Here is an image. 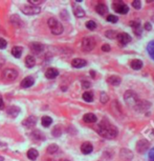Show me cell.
Here are the masks:
<instances>
[{
  "label": "cell",
  "instance_id": "6da1fadb",
  "mask_svg": "<svg viewBox=\"0 0 154 161\" xmlns=\"http://www.w3.org/2000/svg\"><path fill=\"white\" fill-rule=\"evenodd\" d=\"M100 135L107 139H114L117 136V129L112 124H110L108 121H103L98 125L96 129Z\"/></svg>",
  "mask_w": 154,
  "mask_h": 161
},
{
  "label": "cell",
  "instance_id": "7a4b0ae2",
  "mask_svg": "<svg viewBox=\"0 0 154 161\" xmlns=\"http://www.w3.org/2000/svg\"><path fill=\"white\" fill-rule=\"evenodd\" d=\"M47 24H48V28L50 29V31H52V33L54 35H60L63 33V30H64L63 25L56 18H50L48 21H47Z\"/></svg>",
  "mask_w": 154,
  "mask_h": 161
},
{
  "label": "cell",
  "instance_id": "3957f363",
  "mask_svg": "<svg viewBox=\"0 0 154 161\" xmlns=\"http://www.w3.org/2000/svg\"><path fill=\"white\" fill-rule=\"evenodd\" d=\"M125 100H126V103L128 104L129 107H136V105L140 103V100H138L137 96L135 95L133 92H131V91L126 92Z\"/></svg>",
  "mask_w": 154,
  "mask_h": 161
},
{
  "label": "cell",
  "instance_id": "277c9868",
  "mask_svg": "<svg viewBox=\"0 0 154 161\" xmlns=\"http://www.w3.org/2000/svg\"><path fill=\"white\" fill-rule=\"evenodd\" d=\"M21 12L25 15L33 16V15H37L41 12L40 6H24L21 8Z\"/></svg>",
  "mask_w": 154,
  "mask_h": 161
},
{
  "label": "cell",
  "instance_id": "5b68a950",
  "mask_svg": "<svg viewBox=\"0 0 154 161\" xmlns=\"http://www.w3.org/2000/svg\"><path fill=\"white\" fill-rule=\"evenodd\" d=\"M94 45H96L94 39L91 37H85L84 39L82 40V49L84 50V51H86V52L92 51Z\"/></svg>",
  "mask_w": 154,
  "mask_h": 161
},
{
  "label": "cell",
  "instance_id": "8992f818",
  "mask_svg": "<svg viewBox=\"0 0 154 161\" xmlns=\"http://www.w3.org/2000/svg\"><path fill=\"white\" fill-rule=\"evenodd\" d=\"M18 77V72L14 69H5L3 71V78L6 81H14Z\"/></svg>",
  "mask_w": 154,
  "mask_h": 161
},
{
  "label": "cell",
  "instance_id": "52a82bcc",
  "mask_svg": "<svg viewBox=\"0 0 154 161\" xmlns=\"http://www.w3.org/2000/svg\"><path fill=\"white\" fill-rule=\"evenodd\" d=\"M113 8L115 10V12H117L119 14H127L129 11L128 6H126L124 2H121V1H117V2L113 3Z\"/></svg>",
  "mask_w": 154,
  "mask_h": 161
},
{
  "label": "cell",
  "instance_id": "ba28073f",
  "mask_svg": "<svg viewBox=\"0 0 154 161\" xmlns=\"http://www.w3.org/2000/svg\"><path fill=\"white\" fill-rule=\"evenodd\" d=\"M117 40H119V44L121 45H126L128 44L131 41V37L129 36L127 33H121V34H117Z\"/></svg>",
  "mask_w": 154,
  "mask_h": 161
},
{
  "label": "cell",
  "instance_id": "9c48e42d",
  "mask_svg": "<svg viewBox=\"0 0 154 161\" xmlns=\"http://www.w3.org/2000/svg\"><path fill=\"white\" fill-rule=\"evenodd\" d=\"M148 147H149V142L147 140H145V139L140 140L136 143V151L138 153H142V154L148 150Z\"/></svg>",
  "mask_w": 154,
  "mask_h": 161
},
{
  "label": "cell",
  "instance_id": "30bf717a",
  "mask_svg": "<svg viewBox=\"0 0 154 161\" xmlns=\"http://www.w3.org/2000/svg\"><path fill=\"white\" fill-rule=\"evenodd\" d=\"M29 47L32 50V52H34L35 54H41L44 50V45L40 42H32L29 44Z\"/></svg>",
  "mask_w": 154,
  "mask_h": 161
},
{
  "label": "cell",
  "instance_id": "8fae6325",
  "mask_svg": "<svg viewBox=\"0 0 154 161\" xmlns=\"http://www.w3.org/2000/svg\"><path fill=\"white\" fill-rule=\"evenodd\" d=\"M34 83H35V78L32 77V76H28V77L24 78L23 80L21 81V86L23 89H28V87L33 86Z\"/></svg>",
  "mask_w": 154,
  "mask_h": 161
},
{
  "label": "cell",
  "instance_id": "7c38bea8",
  "mask_svg": "<svg viewBox=\"0 0 154 161\" xmlns=\"http://www.w3.org/2000/svg\"><path fill=\"white\" fill-rule=\"evenodd\" d=\"M36 123H37V119L34 116H31V117H28V118H26L25 120L22 121V124L25 127H27V129H31V127H35Z\"/></svg>",
  "mask_w": 154,
  "mask_h": 161
},
{
  "label": "cell",
  "instance_id": "4fadbf2b",
  "mask_svg": "<svg viewBox=\"0 0 154 161\" xmlns=\"http://www.w3.org/2000/svg\"><path fill=\"white\" fill-rule=\"evenodd\" d=\"M86 64H87L86 60H84V59H81V58H76V59H73V60L71 61V65H73V67H76V69L83 67V66H85Z\"/></svg>",
  "mask_w": 154,
  "mask_h": 161
},
{
  "label": "cell",
  "instance_id": "5bb4252c",
  "mask_svg": "<svg viewBox=\"0 0 154 161\" xmlns=\"http://www.w3.org/2000/svg\"><path fill=\"white\" fill-rule=\"evenodd\" d=\"M92 150H93L92 144L89 143V142H84V143L81 145V151L83 154H85V155L90 154V153L92 152Z\"/></svg>",
  "mask_w": 154,
  "mask_h": 161
},
{
  "label": "cell",
  "instance_id": "9a60e30c",
  "mask_svg": "<svg viewBox=\"0 0 154 161\" xmlns=\"http://www.w3.org/2000/svg\"><path fill=\"white\" fill-rule=\"evenodd\" d=\"M83 120L86 122V123H94L96 122L98 118H96V116L92 113H87V114H85L84 117H83Z\"/></svg>",
  "mask_w": 154,
  "mask_h": 161
},
{
  "label": "cell",
  "instance_id": "2e32d148",
  "mask_svg": "<svg viewBox=\"0 0 154 161\" xmlns=\"http://www.w3.org/2000/svg\"><path fill=\"white\" fill-rule=\"evenodd\" d=\"M59 75L58 69H54V67H50L47 69V71L45 72V76H46L47 79H55L57 76Z\"/></svg>",
  "mask_w": 154,
  "mask_h": 161
},
{
  "label": "cell",
  "instance_id": "e0dca14e",
  "mask_svg": "<svg viewBox=\"0 0 154 161\" xmlns=\"http://www.w3.org/2000/svg\"><path fill=\"white\" fill-rule=\"evenodd\" d=\"M20 113V109L18 107H15V105H12V107H9V109H7V115H9L12 118H15V117H17L18 114Z\"/></svg>",
  "mask_w": 154,
  "mask_h": 161
},
{
  "label": "cell",
  "instance_id": "ac0fdd59",
  "mask_svg": "<svg viewBox=\"0 0 154 161\" xmlns=\"http://www.w3.org/2000/svg\"><path fill=\"white\" fill-rule=\"evenodd\" d=\"M96 12L100 15H105L107 13V6L104 3H99L98 6H96Z\"/></svg>",
  "mask_w": 154,
  "mask_h": 161
},
{
  "label": "cell",
  "instance_id": "d6986e66",
  "mask_svg": "<svg viewBox=\"0 0 154 161\" xmlns=\"http://www.w3.org/2000/svg\"><path fill=\"white\" fill-rule=\"evenodd\" d=\"M108 83L111 84V85H119V83H121V78L117 77V76H110V77L107 79Z\"/></svg>",
  "mask_w": 154,
  "mask_h": 161
},
{
  "label": "cell",
  "instance_id": "ffe728a7",
  "mask_svg": "<svg viewBox=\"0 0 154 161\" xmlns=\"http://www.w3.org/2000/svg\"><path fill=\"white\" fill-rule=\"evenodd\" d=\"M11 22H12V24L15 26H22L23 25L22 20H21L20 18H19V16H17V15H13L12 17H11Z\"/></svg>",
  "mask_w": 154,
  "mask_h": 161
},
{
  "label": "cell",
  "instance_id": "44dd1931",
  "mask_svg": "<svg viewBox=\"0 0 154 161\" xmlns=\"http://www.w3.org/2000/svg\"><path fill=\"white\" fill-rule=\"evenodd\" d=\"M22 52H23V49L21 46H14L12 49V55L15 58H20Z\"/></svg>",
  "mask_w": 154,
  "mask_h": 161
},
{
  "label": "cell",
  "instance_id": "7402d4cb",
  "mask_svg": "<svg viewBox=\"0 0 154 161\" xmlns=\"http://www.w3.org/2000/svg\"><path fill=\"white\" fill-rule=\"evenodd\" d=\"M73 14H75L76 17L82 18L85 16V11L82 9L81 6H75V8H73Z\"/></svg>",
  "mask_w": 154,
  "mask_h": 161
},
{
  "label": "cell",
  "instance_id": "603a6c76",
  "mask_svg": "<svg viewBox=\"0 0 154 161\" xmlns=\"http://www.w3.org/2000/svg\"><path fill=\"white\" fill-rule=\"evenodd\" d=\"M25 64L27 67H33V66L36 64V59L34 56L32 55H28V56H26L25 58Z\"/></svg>",
  "mask_w": 154,
  "mask_h": 161
},
{
  "label": "cell",
  "instance_id": "cb8c5ba5",
  "mask_svg": "<svg viewBox=\"0 0 154 161\" xmlns=\"http://www.w3.org/2000/svg\"><path fill=\"white\" fill-rule=\"evenodd\" d=\"M130 25L134 29V33H135L137 36H138V35H140L142 31H140V23L138 22V21H131Z\"/></svg>",
  "mask_w": 154,
  "mask_h": 161
},
{
  "label": "cell",
  "instance_id": "d4e9b609",
  "mask_svg": "<svg viewBox=\"0 0 154 161\" xmlns=\"http://www.w3.org/2000/svg\"><path fill=\"white\" fill-rule=\"evenodd\" d=\"M39 156V153L37 150H35V149H31V150H28V152H27V157H28L31 160H36V159L38 158Z\"/></svg>",
  "mask_w": 154,
  "mask_h": 161
},
{
  "label": "cell",
  "instance_id": "484cf974",
  "mask_svg": "<svg viewBox=\"0 0 154 161\" xmlns=\"http://www.w3.org/2000/svg\"><path fill=\"white\" fill-rule=\"evenodd\" d=\"M130 65L133 69H140L142 67V62L138 59H134V60L131 61Z\"/></svg>",
  "mask_w": 154,
  "mask_h": 161
},
{
  "label": "cell",
  "instance_id": "4316f807",
  "mask_svg": "<svg viewBox=\"0 0 154 161\" xmlns=\"http://www.w3.org/2000/svg\"><path fill=\"white\" fill-rule=\"evenodd\" d=\"M41 122H42V125L45 127H50V124H52V119L50 118V117H48V116H43L42 117V119H41Z\"/></svg>",
  "mask_w": 154,
  "mask_h": 161
},
{
  "label": "cell",
  "instance_id": "83f0119b",
  "mask_svg": "<svg viewBox=\"0 0 154 161\" xmlns=\"http://www.w3.org/2000/svg\"><path fill=\"white\" fill-rule=\"evenodd\" d=\"M46 151L48 154H55V153H57L59 151V147L57 144H50V145L47 147Z\"/></svg>",
  "mask_w": 154,
  "mask_h": 161
},
{
  "label": "cell",
  "instance_id": "f1b7e54d",
  "mask_svg": "<svg viewBox=\"0 0 154 161\" xmlns=\"http://www.w3.org/2000/svg\"><path fill=\"white\" fill-rule=\"evenodd\" d=\"M83 99L87 102H91L93 100V94L91 92H85L83 94Z\"/></svg>",
  "mask_w": 154,
  "mask_h": 161
},
{
  "label": "cell",
  "instance_id": "f546056e",
  "mask_svg": "<svg viewBox=\"0 0 154 161\" xmlns=\"http://www.w3.org/2000/svg\"><path fill=\"white\" fill-rule=\"evenodd\" d=\"M105 36L107 38H109V39H114V38L117 37V33H116L115 31L109 30V31H107V32L105 33Z\"/></svg>",
  "mask_w": 154,
  "mask_h": 161
},
{
  "label": "cell",
  "instance_id": "4dcf8cb0",
  "mask_svg": "<svg viewBox=\"0 0 154 161\" xmlns=\"http://www.w3.org/2000/svg\"><path fill=\"white\" fill-rule=\"evenodd\" d=\"M33 137L35 139H39V140H43L44 139V136L41 134V132L40 131H35V132H33Z\"/></svg>",
  "mask_w": 154,
  "mask_h": 161
},
{
  "label": "cell",
  "instance_id": "1f68e13d",
  "mask_svg": "<svg viewBox=\"0 0 154 161\" xmlns=\"http://www.w3.org/2000/svg\"><path fill=\"white\" fill-rule=\"evenodd\" d=\"M86 28H87L88 30L93 31V30H96V23L92 20H89V21L86 22Z\"/></svg>",
  "mask_w": 154,
  "mask_h": 161
},
{
  "label": "cell",
  "instance_id": "d6a6232c",
  "mask_svg": "<svg viewBox=\"0 0 154 161\" xmlns=\"http://www.w3.org/2000/svg\"><path fill=\"white\" fill-rule=\"evenodd\" d=\"M108 100H109L108 95L106 93L103 92L102 94H101V102H102V103H106V102H108Z\"/></svg>",
  "mask_w": 154,
  "mask_h": 161
},
{
  "label": "cell",
  "instance_id": "836d02e7",
  "mask_svg": "<svg viewBox=\"0 0 154 161\" xmlns=\"http://www.w3.org/2000/svg\"><path fill=\"white\" fill-rule=\"evenodd\" d=\"M28 2L31 6H39L41 3L43 2L42 0H28Z\"/></svg>",
  "mask_w": 154,
  "mask_h": 161
},
{
  "label": "cell",
  "instance_id": "e575fe53",
  "mask_svg": "<svg viewBox=\"0 0 154 161\" xmlns=\"http://www.w3.org/2000/svg\"><path fill=\"white\" fill-rule=\"evenodd\" d=\"M132 6H133L134 9L140 10V6H142V3H140V0H134L133 2H132Z\"/></svg>",
  "mask_w": 154,
  "mask_h": 161
},
{
  "label": "cell",
  "instance_id": "d590c367",
  "mask_svg": "<svg viewBox=\"0 0 154 161\" xmlns=\"http://www.w3.org/2000/svg\"><path fill=\"white\" fill-rule=\"evenodd\" d=\"M106 19H107V21H109V22H112V23H114V22H116V21H117V17H115V16H113V15H108Z\"/></svg>",
  "mask_w": 154,
  "mask_h": 161
},
{
  "label": "cell",
  "instance_id": "8d00e7d4",
  "mask_svg": "<svg viewBox=\"0 0 154 161\" xmlns=\"http://www.w3.org/2000/svg\"><path fill=\"white\" fill-rule=\"evenodd\" d=\"M6 45H7V42H6L5 39H3V38H0V49H1V50L5 49Z\"/></svg>",
  "mask_w": 154,
  "mask_h": 161
},
{
  "label": "cell",
  "instance_id": "74e56055",
  "mask_svg": "<svg viewBox=\"0 0 154 161\" xmlns=\"http://www.w3.org/2000/svg\"><path fill=\"white\" fill-rule=\"evenodd\" d=\"M52 133H54V135H55V136H60V135H61V129H60L59 125H57V127H55V129L52 131Z\"/></svg>",
  "mask_w": 154,
  "mask_h": 161
},
{
  "label": "cell",
  "instance_id": "f35d334b",
  "mask_svg": "<svg viewBox=\"0 0 154 161\" xmlns=\"http://www.w3.org/2000/svg\"><path fill=\"white\" fill-rule=\"evenodd\" d=\"M149 53H150V55L154 58V43H151V44L149 45Z\"/></svg>",
  "mask_w": 154,
  "mask_h": 161
},
{
  "label": "cell",
  "instance_id": "ab89813d",
  "mask_svg": "<svg viewBox=\"0 0 154 161\" xmlns=\"http://www.w3.org/2000/svg\"><path fill=\"white\" fill-rule=\"evenodd\" d=\"M102 51L103 52H109V51H110V45H109V44H103Z\"/></svg>",
  "mask_w": 154,
  "mask_h": 161
},
{
  "label": "cell",
  "instance_id": "60d3db41",
  "mask_svg": "<svg viewBox=\"0 0 154 161\" xmlns=\"http://www.w3.org/2000/svg\"><path fill=\"white\" fill-rule=\"evenodd\" d=\"M82 84H83V87H84V89H88V87H90V83L89 82H88V81H83V82H82Z\"/></svg>",
  "mask_w": 154,
  "mask_h": 161
},
{
  "label": "cell",
  "instance_id": "b9f144b4",
  "mask_svg": "<svg viewBox=\"0 0 154 161\" xmlns=\"http://www.w3.org/2000/svg\"><path fill=\"white\" fill-rule=\"evenodd\" d=\"M4 109V102H3L2 97L0 96V109Z\"/></svg>",
  "mask_w": 154,
  "mask_h": 161
},
{
  "label": "cell",
  "instance_id": "7bdbcfd3",
  "mask_svg": "<svg viewBox=\"0 0 154 161\" xmlns=\"http://www.w3.org/2000/svg\"><path fill=\"white\" fill-rule=\"evenodd\" d=\"M149 159H150V161H154V150H152V152L150 153V156H149Z\"/></svg>",
  "mask_w": 154,
  "mask_h": 161
},
{
  "label": "cell",
  "instance_id": "ee69618b",
  "mask_svg": "<svg viewBox=\"0 0 154 161\" xmlns=\"http://www.w3.org/2000/svg\"><path fill=\"white\" fill-rule=\"evenodd\" d=\"M145 29L147 30V31H150V30L152 29L151 24H150V23H148V22H147V23H146V24H145Z\"/></svg>",
  "mask_w": 154,
  "mask_h": 161
},
{
  "label": "cell",
  "instance_id": "f6af8a7d",
  "mask_svg": "<svg viewBox=\"0 0 154 161\" xmlns=\"http://www.w3.org/2000/svg\"><path fill=\"white\" fill-rule=\"evenodd\" d=\"M0 161H3V157H1V156H0Z\"/></svg>",
  "mask_w": 154,
  "mask_h": 161
},
{
  "label": "cell",
  "instance_id": "bcb514c9",
  "mask_svg": "<svg viewBox=\"0 0 154 161\" xmlns=\"http://www.w3.org/2000/svg\"><path fill=\"white\" fill-rule=\"evenodd\" d=\"M1 145H2V142H1V141H0V147H1Z\"/></svg>",
  "mask_w": 154,
  "mask_h": 161
},
{
  "label": "cell",
  "instance_id": "7dc6e473",
  "mask_svg": "<svg viewBox=\"0 0 154 161\" xmlns=\"http://www.w3.org/2000/svg\"><path fill=\"white\" fill-rule=\"evenodd\" d=\"M64 161H69V160H64Z\"/></svg>",
  "mask_w": 154,
  "mask_h": 161
}]
</instances>
